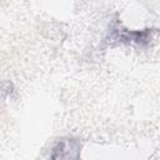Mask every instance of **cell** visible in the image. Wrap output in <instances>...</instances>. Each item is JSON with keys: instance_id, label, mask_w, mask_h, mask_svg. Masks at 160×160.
Segmentation results:
<instances>
[{"instance_id": "cell-1", "label": "cell", "mask_w": 160, "mask_h": 160, "mask_svg": "<svg viewBox=\"0 0 160 160\" xmlns=\"http://www.w3.org/2000/svg\"><path fill=\"white\" fill-rule=\"evenodd\" d=\"M155 32V29H142V30H129L126 29L118 18H115L108 29L106 36L104 38V45L115 46V45H129L138 48H146Z\"/></svg>"}, {"instance_id": "cell-2", "label": "cell", "mask_w": 160, "mask_h": 160, "mask_svg": "<svg viewBox=\"0 0 160 160\" xmlns=\"http://www.w3.org/2000/svg\"><path fill=\"white\" fill-rule=\"evenodd\" d=\"M81 145L78 139L65 138L59 139L56 144L52 146V152L50 158L52 159H78L80 156Z\"/></svg>"}]
</instances>
